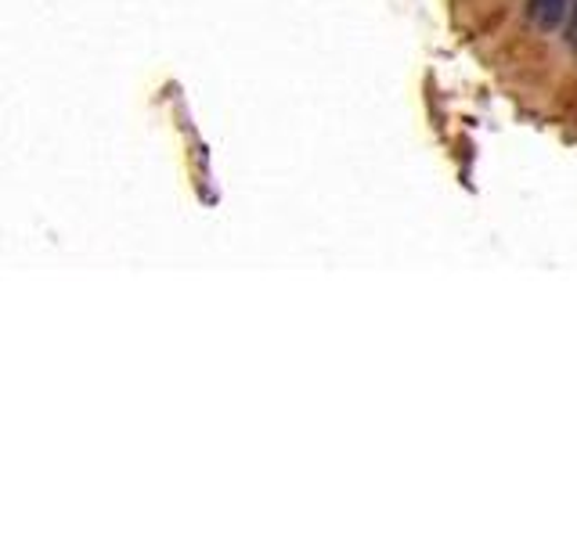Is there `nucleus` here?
<instances>
[{"instance_id": "1", "label": "nucleus", "mask_w": 577, "mask_h": 540, "mask_svg": "<svg viewBox=\"0 0 577 540\" xmlns=\"http://www.w3.org/2000/svg\"><path fill=\"white\" fill-rule=\"evenodd\" d=\"M567 8L570 0H530V14L541 29H556L563 22V14H567Z\"/></svg>"}, {"instance_id": "2", "label": "nucleus", "mask_w": 577, "mask_h": 540, "mask_svg": "<svg viewBox=\"0 0 577 540\" xmlns=\"http://www.w3.org/2000/svg\"><path fill=\"white\" fill-rule=\"evenodd\" d=\"M570 43L577 48V4H574V11H570Z\"/></svg>"}]
</instances>
